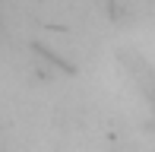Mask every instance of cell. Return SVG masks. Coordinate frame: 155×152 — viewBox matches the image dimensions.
Returning a JSON list of instances; mask_svg holds the SVG:
<instances>
[{"label": "cell", "instance_id": "cell-1", "mask_svg": "<svg viewBox=\"0 0 155 152\" xmlns=\"http://www.w3.org/2000/svg\"><path fill=\"white\" fill-rule=\"evenodd\" d=\"M0 152H6V149H0Z\"/></svg>", "mask_w": 155, "mask_h": 152}]
</instances>
